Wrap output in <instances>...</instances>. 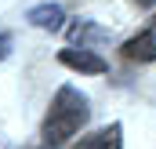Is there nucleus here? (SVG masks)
Masks as SVG:
<instances>
[{"label":"nucleus","instance_id":"6e6552de","mask_svg":"<svg viewBox=\"0 0 156 149\" xmlns=\"http://www.w3.org/2000/svg\"><path fill=\"white\" fill-rule=\"evenodd\" d=\"M131 4H138V7H153L156 0H131Z\"/></svg>","mask_w":156,"mask_h":149},{"label":"nucleus","instance_id":"0eeeda50","mask_svg":"<svg viewBox=\"0 0 156 149\" xmlns=\"http://www.w3.org/2000/svg\"><path fill=\"white\" fill-rule=\"evenodd\" d=\"M11 47H15V40H11V33L0 26V58H7V55H11Z\"/></svg>","mask_w":156,"mask_h":149},{"label":"nucleus","instance_id":"39448f33","mask_svg":"<svg viewBox=\"0 0 156 149\" xmlns=\"http://www.w3.org/2000/svg\"><path fill=\"white\" fill-rule=\"evenodd\" d=\"M62 18H66V11L58 7V4H37L33 11H29V22L37 26V29H62Z\"/></svg>","mask_w":156,"mask_h":149},{"label":"nucleus","instance_id":"7ed1b4c3","mask_svg":"<svg viewBox=\"0 0 156 149\" xmlns=\"http://www.w3.org/2000/svg\"><path fill=\"white\" fill-rule=\"evenodd\" d=\"M69 149H120V124H109V127L91 131V135H80Z\"/></svg>","mask_w":156,"mask_h":149},{"label":"nucleus","instance_id":"20e7f679","mask_svg":"<svg viewBox=\"0 0 156 149\" xmlns=\"http://www.w3.org/2000/svg\"><path fill=\"white\" fill-rule=\"evenodd\" d=\"M120 51H123V58H131V62H153V58H156V37L145 29V33L131 37Z\"/></svg>","mask_w":156,"mask_h":149},{"label":"nucleus","instance_id":"423d86ee","mask_svg":"<svg viewBox=\"0 0 156 149\" xmlns=\"http://www.w3.org/2000/svg\"><path fill=\"white\" fill-rule=\"evenodd\" d=\"M69 37L76 40L80 47H87V40H102V37H105V29H98V26H91V22H76V26L69 29Z\"/></svg>","mask_w":156,"mask_h":149},{"label":"nucleus","instance_id":"f257e3e1","mask_svg":"<svg viewBox=\"0 0 156 149\" xmlns=\"http://www.w3.org/2000/svg\"><path fill=\"white\" fill-rule=\"evenodd\" d=\"M87 98L80 95L76 87H58V95H55V102H51V113H47V120H44V138L47 142H69L73 135H76L80 127L87 124Z\"/></svg>","mask_w":156,"mask_h":149},{"label":"nucleus","instance_id":"f03ea898","mask_svg":"<svg viewBox=\"0 0 156 149\" xmlns=\"http://www.w3.org/2000/svg\"><path fill=\"white\" fill-rule=\"evenodd\" d=\"M58 62L69 66V69H80V73H91V76H98V73L109 69V62H105L102 55L87 51V47H66V51L58 55Z\"/></svg>","mask_w":156,"mask_h":149}]
</instances>
